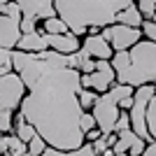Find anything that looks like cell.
Masks as SVG:
<instances>
[{"mask_svg":"<svg viewBox=\"0 0 156 156\" xmlns=\"http://www.w3.org/2000/svg\"><path fill=\"white\" fill-rule=\"evenodd\" d=\"M54 5L68 30L75 37H86L91 28L114 26L119 12L130 7V0H58Z\"/></svg>","mask_w":156,"mask_h":156,"instance_id":"obj_2","label":"cell"},{"mask_svg":"<svg viewBox=\"0 0 156 156\" xmlns=\"http://www.w3.org/2000/svg\"><path fill=\"white\" fill-rule=\"evenodd\" d=\"M19 28H21V35H30V33L37 30V23H35V21H28V19H21Z\"/></svg>","mask_w":156,"mask_h":156,"instance_id":"obj_28","label":"cell"},{"mask_svg":"<svg viewBox=\"0 0 156 156\" xmlns=\"http://www.w3.org/2000/svg\"><path fill=\"white\" fill-rule=\"evenodd\" d=\"M12 68L26 86V98L19 114L26 119L47 147L63 154L79 149L84 144L82 121V75L72 68H61L44 58V54L12 51Z\"/></svg>","mask_w":156,"mask_h":156,"instance_id":"obj_1","label":"cell"},{"mask_svg":"<svg viewBox=\"0 0 156 156\" xmlns=\"http://www.w3.org/2000/svg\"><path fill=\"white\" fill-rule=\"evenodd\" d=\"M5 156H12V154H5Z\"/></svg>","mask_w":156,"mask_h":156,"instance_id":"obj_36","label":"cell"},{"mask_svg":"<svg viewBox=\"0 0 156 156\" xmlns=\"http://www.w3.org/2000/svg\"><path fill=\"white\" fill-rule=\"evenodd\" d=\"M21 21L9 19V16H0V68H12V51L16 49L21 40ZM14 70V68H12Z\"/></svg>","mask_w":156,"mask_h":156,"instance_id":"obj_6","label":"cell"},{"mask_svg":"<svg viewBox=\"0 0 156 156\" xmlns=\"http://www.w3.org/2000/svg\"><path fill=\"white\" fill-rule=\"evenodd\" d=\"M117 23H121V26H128V28H142L144 19H142V14L137 12V5H135V2H130V7H126L124 12H119Z\"/></svg>","mask_w":156,"mask_h":156,"instance_id":"obj_13","label":"cell"},{"mask_svg":"<svg viewBox=\"0 0 156 156\" xmlns=\"http://www.w3.org/2000/svg\"><path fill=\"white\" fill-rule=\"evenodd\" d=\"M14 135L19 137L21 142H26V144H28L33 137L37 135V130L33 128V126L28 124V121L21 117V114H16V119H14Z\"/></svg>","mask_w":156,"mask_h":156,"instance_id":"obj_14","label":"cell"},{"mask_svg":"<svg viewBox=\"0 0 156 156\" xmlns=\"http://www.w3.org/2000/svg\"><path fill=\"white\" fill-rule=\"evenodd\" d=\"M47 40H49V49L63 54V56H72V54H77L82 49L79 37H75L72 33H65V35H47Z\"/></svg>","mask_w":156,"mask_h":156,"instance_id":"obj_11","label":"cell"},{"mask_svg":"<svg viewBox=\"0 0 156 156\" xmlns=\"http://www.w3.org/2000/svg\"><path fill=\"white\" fill-rule=\"evenodd\" d=\"M26 86L21 82L16 72H9L5 77H0V110H19L23 98H26Z\"/></svg>","mask_w":156,"mask_h":156,"instance_id":"obj_7","label":"cell"},{"mask_svg":"<svg viewBox=\"0 0 156 156\" xmlns=\"http://www.w3.org/2000/svg\"><path fill=\"white\" fill-rule=\"evenodd\" d=\"M68 156H98L96 151H93V147L89 142H84L82 144V147H79V149H75V151H70V154Z\"/></svg>","mask_w":156,"mask_h":156,"instance_id":"obj_27","label":"cell"},{"mask_svg":"<svg viewBox=\"0 0 156 156\" xmlns=\"http://www.w3.org/2000/svg\"><path fill=\"white\" fill-rule=\"evenodd\" d=\"M142 156H156V142H147V147H144Z\"/></svg>","mask_w":156,"mask_h":156,"instance_id":"obj_32","label":"cell"},{"mask_svg":"<svg viewBox=\"0 0 156 156\" xmlns=\"http://www.w3.org/2000/svg\"><path fill=\"white\" fill-rule=\"evenodd\" d=\"M91 114H93V119H96L98 130H100L103 135H110V133H114V126H117V121H119L121 110H119V103L110 93H103V96L98 98V103L93 105Z\"/></svg>","mask_w":156,"mask_h":156,"instance_id":"obj_5","label":"cell"},{"mask_svg":"<svg viewBox=\"0 0 156 156\" xmlns=\"http://www.w3.org/2000/svg\"><path fill=\"white\" fill-rule=\"evenodd\" d=\"M147 130L151 135V142H156V96L151 98L149 107H147Z\"/></svg>","mask_w":156,"mask_h":156,"instance_id":"obj_20","label":"cell"},{"mask_svg":"<svg viewBox=\"0 0 156 156\" xmlns=\"http://www.w3.org/2000/svg\"><path fill=\"white\" fill-rule=\"evenodd\" d=\"M124 130H130V117H128V112H121V114H119L117 126H114V133H124Z\"/></svg>","mask_w":156,"mask_h":156,"instance_id":"obj_26","label":"cell"},{"mask_svg":"<svg viewBox=\"0 0 156 156\" xmlns=\"http://www.w3.org/2000/svg\"><path fill=\"white\" fill-rule=\"evenodd\" d=\"M9 130L14 133V112L0 110V135H5Z\"/></svg>","mask_w":156,"mask_h":156,"instance_id":"obj_22","label":"cell"},{"mask_svg":"<svg viewBox=\"0 0 156 156\" xmlns=\"http://www.w3.org/2000/svg\"><path fill=\"white\" fill-rule=\"evenodd\" d=\"M42 156H68V154H63V151H58V149H51V147H47Z\"/></svg>","mask_w":156,"mask_h":156,"instance_id":"obj_33","label":"cell"},{"mask_svg":"<svg viewBox=\"0 0 156 156\" xmlns=\"http://www.w3.org/2000/svg\"><path fill=\"white\" fill-rule=\"evenodd\" d=\"M0 16H9V19L21 21V9H19V2H2V5H0Z\"/></svg>","mask_w":156,"mask_h":156,"instance_id":"obj_23","label":"cell"},{"mask_svg":"<svg viewBox=\"0 0 156 156\" xmlns=\"http://www.w3.org/2000/svg\"><path fill=\"white\" fill-rule=\"evenodd\" d=\"M0 5H2V2H0Z\"/></svg>","mask_w":156,"mask_h":156,"instance_id":"obj_37","label":"cell"},{"mask_svg":"<svg viewBox=\"0 0 156 156\" xmlns=\"http://www.w3.org/2000/svg\"><path fill=\"white\" fill-rule=\"evenodd\" d=\"M28 151V144L26 142H21L19 137L14 135H7V154H12V156H23Z\"/></svg>","mask_w":156,"mask_h":156,"instance_id":"obj_17","label":"cell"},{"mask_svg":"<svg viewBox=\"0 0 156 156\" xmlns=\"http://www.w3.org/2000/svg\"><path fill=\"white\" fill-rule=\"evenodd\" d=\"M82 49H84L93 61H112L114 51L112 47L107 44V40L103 35H86L84 42H82Z\"/></svg>","mask_w":156,"mask_h":156,"instance_id":"obj_10","label":"cell"},{"mask_svg":"<svg viewBox=\"0 0 156 156\" xmlns=\"http://www.w3.org/2000/svg\"><path fill=\"white\" fill-rule=\"evenodd\" d=\"M133 96H135V93H133ZM130 107H133V98H126V100L119 103V110L121 112H130Z\"/></svg>","mask_w":156,"mask_h":156,"instance_id":"obj_31","label":"cell"},{"mask_svg":"<svg viewBox=\"0 0 156 156\" xmlns=\"http://www.w3.org/2000/svg\"><path fill=\"white\" fill-rule=\"evenodd\" d=\"M42 33H44V35H65V33H70V30H68V26L56 16V19L42 21Z\"/></svg>","mask_w":156,"mask_h":156,"instance_id":"obj_16","label":"cell"},{"mask_svg":"<svg viewBox=\"0 0 156 156\" xmlns=\"http://www.w3.org/2000/svg\"><path fill=\"white\" fill-rule=\"evenodd\" d=\"M49 49V40L42 30H35L30 35H21L19 44H16V51H23V54H42Z\"/></svg>","mask_w":156,"mask_h":156,"instance_id":"obj_12","label":"cell"},{"mask_svg":"<svg viewBox=\"0 0 156 156\" xmlns=\"http://www.w3.org/2000/svg\"><path fill=\"white\" fill-rule=\"evenodd\" d=\"M44 149H47V142L40 135H35L30 142H28V154H30V156H42Z\"/></svg>","mask_w":156,"mask_h":156,"instance_id":"obj_24","label":"cell"},{"mask_svg":"<svg viewBox=\"0 0 156 156\" xmlns=\"http://www.w3.org/2000/svg\"><path fill=\"white\" fill-rule=\"evenodd\" d=\"M91 147H93V151H96L98 156H103V154H105V151H107V149H112L110 144H107V140H105V135L100 137V140H98V142H93Z\"/></svg>","mask_w":156,"mask_h":156,"instance_id":"obj_29","label":"cell"},{"mask_svg":"<svg viewBox=\"0 0 156 156\" xmlns=\"http://www.w3.org/2000/svg\"><path fill=\"white\" fill-rule=\"evenodd\" d=\"M137 12L142 14L144 21H151L156 14V0H140L137 2Z\"/></svg>","mask_w":156,"mask_h":156,"instance_id":"obj_21","label":"cell"},{"mask_svg":"<svg viewBox=\"0 0 156 156\" xmlns=\"http://www.w3.org/2000/svg\"><path fill=\"white\" fill-rule=\"evenodd\" d=\"M79 128H82V133H89V130H96L98 126H96V119H93V114L91 112H84L82 114V121H79Z\"/></svg>","mask_w":156,"mask_h":156,"instance_id":"obj_25","label":"cell"},{"mask_svg":"<svg viewBox=\"0 0 156 156\" xmlns=\"http://www.w3.org/2000/svg\"><path fill=\"white\" fill-rule=\"evenodd\" d=\"M100 137H103V133H100V130L96 128V130H89V133L84 135V140H89V144H93V142H98Z\"/></svg>","mask_w":156,"mask_h":156,"instance_id":"obj_30","label":"cell"},{"mask_svg":"<svg viewBox=\"0 0 156 156\" xmlns=\"http://www.w3.org/2000/svg\"><path fill=\"white\" fill-rule=\"evenodd\" d=\"M19 9H21V19L35 21L37 23L40 19H56V5L49 2V0H19Z\"/></svg>","mask_w":156,"mask_h":156,"instance_id":"obj_8","label":"cell"},{"mask_svg":"<svg viewBox=\"0 0 156 156\" xmlns=\"http://www.w3.org/2000/svg\"><path fill=\"white\" fill-rule=\"evenodd\" d=\"M114 156H128V154H114Z\"/></svg>","mask_w":156,"mask_h":156,"instance_id":"obj_35","label":"cell"},{"mask_svg":"<svg viewBox=\"0 0 156 156\" xmlns=\"http://www.w3.org/2000/svg\"><path fill=\"white\" fill-rule=\"evenodd\" d=\"M7 154V135H0V156Z\"/></svg>","mask_w":156,"mask_h":156,"instance_id":"obj_34","label":"cell"},{"mask_svg":"<svg viewBox=\"0 0 156 156\" xmlns=\"http://www.w3.org/2000/svg\"><path fill=\"white\" fill-rule=\"evenodd\" d=\"M110 63L117 75V84H126L133 89L156 86V44L149 40L137 42L130 51L114 54Z\"/></svg>","mask_w":156,"mask_h":156,"instance_id":"obj_3","label":"cell"},{"mask_svg":"<svg viewBox=\"0 0 156 156\" xmlns=\"http://www.w3.org/2000/svg\"><path fill=\"white\" fill-rule=\"evenodd\" d=\"M98 93L96 91H91V89H82V91H79V105H82V110H93V105L98 103Z\"/></svg>","mask_w":156,"mask_h":156,"instance_id":"obj_19","label":"cell"},{"mask_svg":"<svg viewBox=\"0 0 156 156\" xmlns=\"http://www.w3.org/2000/svg\"><path fill=\"white\" fill-rule=\"evenodd\" d=\"M91 77V91H96L98 96H103L117 84V75L110 61H96V72L89 75Z\"/></svg>","mask_w":156,"mask_h":156,"instance_id":"obj_9","label":"cell"},{"mask_svg":"<svg viewBox=\"0 0 156 156\" xmlns=\"http://www.w3.org/2000/svg\"><path fill=\"white\" fill-rule=\"evenodd\" d=\"M107 44L112 47V51L119 54V51H130L137 42H142V28H128V26H121V23H114V26H107L103 33H100Z\"/></svg>","mask_w":156,"mask_h":156,"instance_id":"obj_4","label":"cell"},{"mask_svg":"<svg viewBox=\"0 0 156 156\" xmlns=\"http://www.w3.org/2000/svg\"><path fill=\"white\" fill-rule=\"evenodd\" d=\"M107 93H110V96L114 98L117 103H121V100H126V98H133L135 89H133V86H126V84H114Z\"/></svg>","mask_w":156,"mask_h":156,"instance_id":"obj_18","label":"cell"},{"mask_svg":"<svg viewBox=\"0 0 156 156\" xmlns=\"http://www.w3.org/2000/svg\"><path fill=\"white\" fill-rule=\"evenodd\" d=\"M75 58H77V70H79V75H93V72H96V61H93L91 56L84 51V49H79V51L75 54Z\"/></svg>","mask_w":156,"mask_h":156,"instance_id":"obj_15","label":"cell"}]
</instances>
